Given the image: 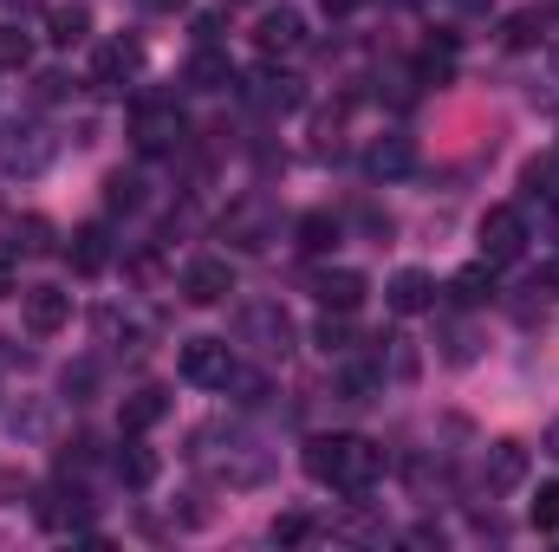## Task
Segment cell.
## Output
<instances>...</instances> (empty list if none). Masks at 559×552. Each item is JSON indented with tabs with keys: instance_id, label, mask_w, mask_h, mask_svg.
I'll list each match as a JSON object with an SVG mask.
<instances>
[{
	"instance_id": "cell-1",
	"label": "cell",
	"mask_w": 559,
	"mask_h": 552,
	"mask_svg": "<svg viewBox=\"0 0 559 552\" xmlns=\"http://www.w3.org/2000/svg\"><path fill=\"white\" fill-rule=\"evenodd\" d=\"M189 461L209 468L222 488H261V481L274 475V448H261V435L222 429V422H209V429L189 435Z\"/></svg>"
},
{
	"instance_id": "cell-2",
	"label": "cell",
	"mask_w": 559,
	"mask_h": 552,
	"mask_svg": "<svg viewBox=\"0 0 559 552\" xmlns=\"http://www.w3.org/2000/svg\"><path fill=\"white\" fill-rule=\"evenodd\" d=\"M306 475L332 494H371V481L384 475V448L365 435H312L306 442Z\"/></svg>"
},
{
	"instance_id": "cell-3",
	"label": "cell",
	"mask_w": 559,
	"mask_h": 552,
	"mask_svg": "<svg viewBox=\"0 0 559 552\" xmlns=\"http://www.w3.org/2000/svg\"><path fill=\"white\" fill-rule=\"evenodd\" d=\"M52 156H59V143H52L46 124H33V118L0 124V169H7V176H39Z\"/></svg>"
},
{
	"instance_id": "cell-4",
	"label": "cell",
	"mask_w": 559,
	"mask_h": 552,
	"mask_svg": "<svg viewBox=\"0 0 559 552\" xmlns=\"http://www.w3.org/2000/svg\"><path fill=\"white\" fill-rule=\"evenodd\" d=\"M235 345L228 338H189L182 345V377L195 384V391H228L235 384Z\"/></svg>"
},
{
	"instance_id": "cell-5",
	"label": "cell",
	"mask_w": 559,
	"mask_h": 552,
	"mask_svg": "<svg viewBox=\"0 0 559 552\" xmlns=\"http://www.w3.org/2000/svg\"><path fill=\"white\" fill-rule=\"evenodd\" d=\"M521 254H527V215L508 208V202L488 208V215H481V261H488V267H514Z\"/></svg>"
},
{
	"instance_id": "cell-6",
	"label": "cell",
	"mask_w": 559,
	"mask_h": 552,
	"mask_svg": "<svg viewBox=\"0 0 559 552\" xmlns=\"http://www.w3.org/2000/svg\"><path fill=\"white\" fill-rule=\"evenodd\" d=\"M131 137H138L143 156H176L182 149V111L176 105H138V118H131Z\"/></svg>"
},
{
	"instance_id": "cell-7",
	"label": "cell",
	"mask_w": 559,
	"mask_h": 552,
	"mask_svg": "<svg viewBox=\"0 0 559 552\" xmlns=\"http://www.w3.org/2000/svg\"><path fill=\"white\" fill-rule=\"evenodd\" d=\"M20 319H26L33 338H59V332L72 325V292H59V286H26V292H20Z\"/></svg>"
},
{
	"instance_id": "cell-8",
	"label": "cell",
	"mask_w": 559,
	"mask_h": 552,
	"mask_svg": "<svg viewBox=\"0 0 559 552\" xmlns=\"http://www.w3.org/2000/svg\"><path fill=\"white\" fill-rule=\"evenodd\" d=\"M241 345H254L261 358H286L293 351V319L280 305H241Z\"/></svg>"
},
{
	"instance_id": "cell-9",
	"label": "cell",
	"mask_w": 559,
	"mask_h": 552,
	"mask_svg": "<svg viewBox=\"0 0 559 552\" xmlns=\"http://www.w3.org/2000/svg\"><path fill=\"white\" fill-rule=\"evenodd\" d=\"M254 46H261L267 59L299 52V46H306V13H299V7H267V13L254 20Z\"/></svg>"
},
{
	"instance_id": "cell-10",
	"label": "cell",
	"mask_w": 559,
	"mask_h": 552,
	"mask_svg": "<svg viewBox=\"0 0 559 552\" xmlns=\"http://www.w3.org/2000/svg\"><path fill=\"white\" fill-rule=\"evenodd\" d=\"M228 292H235V267H228L222 254H202V261L182 267V299H189V305H222Z\"/></svg>"
},
{
	"instance_id": "cell-11",
	"label": "cell",
	"mask_w": 559,
	"mask_h": 552,
	"mask_svg": "<svg viewBox=\"0 0 559 552\" xmlns=\"http://www.w3.org/2000/svg\"><path fill=\"white\" fill-rule=\"evenodd\" d=\"M365 292H371V279L358 274V267H325V274H312V299L325 305V312H358L365 305Z\"/></svg>"
},
{
	"instance_id": "cell-12",
	"label": "cell",
	"mask_w": 559,
	"mask_h": 552,
	"mask_svg": "<svg viewBox=\"0 0 559 552\" xmlns=\"http://www.w3.org/2000/svg\"><path fill=\"white\" fill-rule=\"evenodd\" d=\"M384 305H391V312H404V319H417V312H429V305H436V279L423 274V267L391 274V286H384Z\"/></svg>"
},
{
	"instance_id": "cell-13",
	"label": "cell",
	"mask_w": 559,
	"mask_h": 552,
	"mask_svg": "<svg viewBox=\"0 0 559 552\" xmlns=\"http://www.w3.org/2000/svg\"><path fill=\"white\" fill-rule=\"evenodd\" d=\"M481 481H488L495 494L521 488V481H527V448H521V442H495V448L481 455Z\"/></svg>"
},
{
	"instance_id": "cell-14",
	"label": "cell",
	"mask_w": 559,
	"mask_h": 552,
	"mask_svg": "<svg viewBox=\"0 0 559 552\" xmlns=\"http://www.w3.org/2000/svg\"><path fill=\"white\" fill-rule=\"evenodd\" d=\"M143 65V46L138 39H111L105 52H98V65H92V85H105V92H118L131 72Z\"/></svg>"
},
{
	"instance_id": "cell-15",
	"label": "cell",
	"mask_w": 559,
	"mask_h": 552,
	"mask_svg": "<svg viewBox=\"0 0 559 552\" xmlns=\"http://www.w3.org/2000/svg\"><path fill=\"white\" fill-rule=\"evenodd\" d=\"M182 85H189V92H228V85H235V65H228V52L202 46V52L182 65Z\"/></svg>"
},
{
	"instance_id": "cell-16",
	"label": "cell",
	"mask_w": 559,
	"mask_h": 552,
	"mask_svg": "<svg viewBox=\"0 0 559 552\" xmlns=\"http://www.w3.org/2000/svg\"><path fill=\"white\" fill-rule=\"evenodd\" d=\"M66 254H72V274H105V267H111V235H105L98 221H85Z\"/></svg>"
},
{
	"instance_id": "cell-17",
	"label": "cell",
	"mask_w": 559,
	"mask_h": 552,
	"mask_svg": "<svg viewBox=\"0 0 559 552\" xmlns=\"http://www.w3.org/2000/svg\"><path fill=\"white\" fill-rule=\"evenodd\" d=\"M163 416H169V397L150 384V391H131V397H124V410H118V429H124V435H143V429H156Z\"/></svg>"
},
{
	"instance_id": "cell-18",
	"label": "cell",
	"mask_w": 559,
	"mask_h": 552,
	"mask_svg": "<svg viewBox=\"0 0 559 552\" xmlns=\"http://www.w3.org/2000/svg\"><path fill=\"white\" fill-rule=\"evenodd\" d=\"M411 163H417V149H411V137H384L365 149V169L378 176V182H391V176H411Z\"/></svg>"
},
{
	"instance_id": "cell-19",
	"label": "cell",
	"mask_w": 559,
	"mask_h": 552,
	"mask_svg": "<svg viewBox=\"0 0 559 552\" xmlns=\"http://www.w3.org/2000/svg\"><path fill=\"white\" fill-rule=\"evenodd\" d=\"M39 520H46V527H72V533H85V520H92V501H85V488H72V494L59 488V494L39 507Z\"/></svg>"
},
{
	"instance_id": "cell-20",
	"label": "cell",
	"mask_w": 559,
	"mask_h": 552,
	"mask_svg": "<svg viewBox=\"0 0 559 552\" xmlns=\"http://www.w3.org/2000/svg\"><path fill=\"white\" fill-rule=\"evenodd\" d=\"M299 98H306L299 79H286V72H274V65L254 79V105H261V111H299Z\"/></svg>"
},
{
	"instance_id": "cell-21",
	"label": "cell",
	"mask_w": 559,
	"mask_h": 552,
	"mask_svg": "<svg viewBox=\"0 0 559 552\" xmlns=\"http://www.w3.org/2000/svg\"><path fill=\"white\" fill-rule=\"evenodd\" d=\"M46 33H52V46H85L92 39V13L85 7H52L46 13Z\"/></svg>"
},
{
	"instance_id": "cell-22",
	"label": "cell",
	"mask_w": 559,
	"mask_h": 552,
	"mask_svg": "<svg viewBox=\"0 0 559 552\" xmlns=\"http://www.w3.org/2000/svg\"><path fill=\"white\" fill-rule=\"evenodd\" d=\"M7 248H13V254H26V261H33V254H52V228H46L39 215L7 221Z\"/></svg>"
},
{
	"instance_id": "cell-23",
	"label": "cell",
	"mask_w": 559,
	"mask_h": 552,
	"mask_svg": "<svg viewBox=\"0 0 559 552\" xmlns=\"http://www.w3.org/2000/svg\"><path fill=\"white\" fill-rule=\"evenodd\" d=\"M488 292H495V267H488V261H475V267H462V274L449 279V299H455V305H481Z\"/></svg>"
},
{
	"instance_id": "cell-24",
	"label": "cell",
	"mask_w": 559,
	"mask_h": 552,
	"mask_svg": "<svg viewBox=\"0 0 559 552\" xmlns=\"http://www.w3.org/2000/svg\"><path fill=\"white\" fill-rule=\"evenodd\" d=\"M111 468H118V481H124V488H150V481H156V455H150L143 442H124Z\"/></svg>"
},
{
	"instance_id": "cell-25",
	"label": "cell",
	"mask_w": 559,
	"mask_h": 552,
	"mask_svg": "<svg viewBox=\"0 0 559 552\" xmlns=\"http://www.w3.org/2000/svg\"><path fill=\"white\" fill-rule=\"evenodd\" d=\"M299 248H306V254L338 248V221H332V215H306V221H299Z\"/></svg>"
},
{
	"instance_id": "cell-26",
	"label": "cell",
	"mask_w": 559,
	"mask_h": 552,
	"mask_svg": "<svg viewBox=\"0 0 559 552\" xmlns=\"http://www.w3.org/2000/svg\"><path fill=\"white\" fill-rule=\"evenodd\" d=\"M26 59H33V39L20 26H0V72H26Z\"/></svg>"
},
{
	"instance_id": "cell-27",
	"label": "cell",
	"mask_w": 559,
	"mask_h": 552,
	"mask_svg": "<svg viewBox=\"0 0 559 552\" xmlns=\"http://www.w3.org/2000/svg\"><path fill=\"white\" fill-rule=\"evenodd\" d=\"M527 520H534L540 533H559V481H540V494H534Z\"/></svg>"
},
{
	"instance_id": "cell-28",
	"label": "cell",
	"mask_w": 559,
	"mask_h": 552,
	"mask_svg": "<svg viewBox=\"0 0 559 552\" xmlns=\"http://www.w3.org/2000/svg\"><path fill=\"white\" fill-rule=\"evenodd\" d=\"M449 65H455V39H442V46H429V52H423L417 79H423V85H442V79H449Z\"/></svg>"
},
{
	"instance_id": "cell-29",
	"label": "cell",
	"mask_w": 559,
	"mask_h": 552,
	"mask_svg": "<svg viewBox=\"0 0 559 552\" xmlns=\"http://www.w3.org/2000/svg\"><path fill=\"white\" fill-rule=\"evenodd\" d=\"M319 351H325V358H345V351H352V332H345V312H325V319H319Z\"/></svg>"
},
{
	"instance_id": "cell-30",
	"label": "cell",
	"mask_w": 559,
	"mask_h": 552,
	"mask_svg": "<svg viewBox=\"0 0 559 552\" xmlns=\"http://www.w3.org/2000/svg\"><path fill=\"white\" fill-rule=\"evenodd\" d=\"M105 202H111V208H138V202H143V182H138V176H124V169H118V176L105 182Z\"/></svg>"
},
{
	"instance_id": "cell-31",
	"label": "cell",
	"mask_w": 559,
	"mask_h": 552,
	"mask_svg": "<svg viewBox=\"0 0 559 552\" xmlns=\"http://www.w3.org/2000/svg\"><path fill=\"white\" fill-rule=\"evenodd\" d=\"M306 533H312V520H306V514H280V520H274V540H280V547H299Z\"/></svg>"
},
{
	"instance_id": "cell-32",
	"label": "cell",
	"mask_w": 559,
	"mask_h": 552,
	"mask_svg": "<svg viewBox=\"0 0 559 552\" xmlns=\"http://www.w3.org/2000/svg\"><path fill=\"white\" fill-rule=\"evenodd\" d=\"M98 384V371L92 364H79V371H66V391H72V404H85V391Z\"/></svg>"
},
{
	"instance_id": "cell-33",
	"label": "cell",
	"mask_w": 559,
	"mask_h": 552,
	"mask_svg": "<svg viewBox=\"0 0 559 552\" xmlns=\"http://www.w3.org/2000/svg\"><path fill=\"white\" fill-rule=\"evenodd\" d=\"M527 292H534V299H554V292H559V261H554V267H540V274L527 279Z\"/></svg>"
},
{
	"instance_id": "cell-34",
	"label": "cell",
	"mask_w": 559,
	"mask_h": 552,
	"mask_svg": "<svg viewBox=\"0 0 559 552\" xmlns=\"http://www.w3.org/2000/svg\"><path fill=\"white\" fill-rule=\"evenodd\" d=\"M143 13H182V7H189V0H138Z\"/></svg>"
},
{
	"instance_id": "cell-35",
	"label": "cell",
	"mask_w": 559,
	"mask_h": 552,
	"mask_svg": "<svg viewBox=\"0 0 559 552\" xmlns=\"http://www.w3.org/2000/svg\"><path fill=\"white\" fill-rule=\"evenodd\" d=\"M547 228H554V241H559V189L547 195Z\"/></svg>"
},
{
	"instance_id": "cell-36",
	"label": "cell",
	"mask_w": 559,
	"mask_h": 552,
	"mask_svg": "<svg viewBox=\"0 0 559 552\" xmlns=\"http://www.w3.org/2000/svg\"><path fill=\"white\" fill-rule=\"evenodd\" d=\"M319 7H325V13H352L358 0H319Z\"/></svg>"
},
{
	"instance_id": "cell-37",
	"label": "cell",
	"mask_w": 559,
	"mask_h": 552,
	"mask_svg": "<svg viewBox=\"0 0 559 552\" xmlns=\"http://www.w3.org/2000/svg\"><path fill=\"white\" fill-rule=\"evenodd\" d=\"M7 292H13V267H7V261H0V299H7Z\"/></svg>"
},
{
	"instance_id": "cell-38",
	"label": "cell",
	"mask_w": 559,
	"mask_h": 552,
	"mask_svg": "<svg viewBox=\"0 0 559 552\" xmlns=\"http://www.w3.org/2000/svg\"><path fill=\"white\" fill-rule=\"evenodd\" d=\"M547 455H554V461H559V422H554V429H547Z\"/></svg>"
},
{
	"instance_id": "cell-39",
	"label": "cell",
	"mask_w": 559,
	"mask_h": 552,
	"mask_svg": "<svg viewBox=\"0 0 559 552\" xmlns=\"http://www.w3.org/2000/svg\"><path fill=\"white\" fill-rule=\"evenodd\" d=\"M554 72H559V59H554Z\"/></svg>"
},
{
	"instance_id": "cell-40",
	"label": "cell",
	"mask_w": 559,
	"mask_h": 552,
	"mask_svg": "<svg viewBox=\"0 0 559 552\" xmlns=\"http://www.w3.org/2000/svg\"><path fill=\"white\" fill-rule=\"evenodd\" d=\"M554 13H559V7H554Z\"/></svg>"
}]
</instances>
